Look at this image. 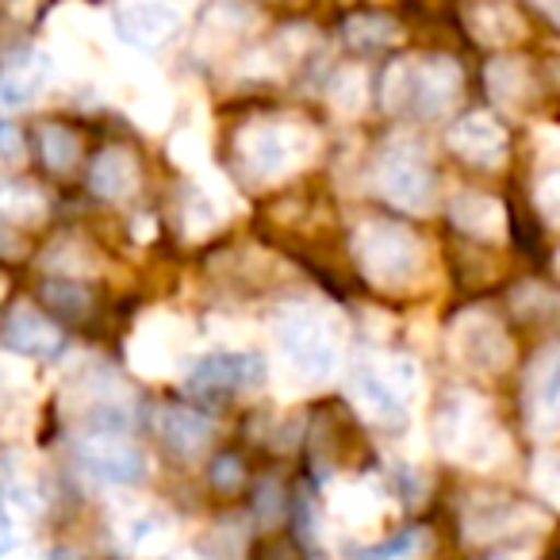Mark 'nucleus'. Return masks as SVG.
<instances>
[{"label":"nucleus","mask_w":560,"mask_h":560,"mask_svg":"<svg viewBox=\"0 0 560 560\" xmlns=\"http://www.w3.org/2000/svg\"><path fill=\"white\" fill-rule=\"evenodd\" d=\"M81 465L104 483H139L147 472V460L124 438V430H93L81 442Z\"/></svg>","instance_id":"obj_1"},{"label":"nucleus","mask_w":560,"mask_h":560,"mask_svg":"<svg viewBox=\"0 0 560 560\" xmlns=\"http://www.w3.org/2000/svg\"><path fill=\"white\" fill-rule=\"evenodd\" d=\"M265 381V361L254 353H211L188 373V388L200 396H226V392L257 388Z\"/></svg>","instance_id":"obj_2"},{"label":"nucleus","mask_w":560,"mask_h":560,"mask_svg":"<svg viewBox=\"0 0 560 560\" xmlns=\"http://www.w3.org/2000/svg\"><path fill=\"white\" fill-rule=\"evenodd\" d=\"M0 342L9 350L24 353V358H55L62 350V330L32 304H12L9 312L0 315Z\"/></svg>","instance_id":"obj_3"},{"label":"nucleus","mask_w":560,"mask_h":560,"mask_svg":"<svg viewBox=\"0 0 560 560\" xmlns=\"http://www.w3.org/2000/svg\"><path fill=\"white\" fill-rule=\"evenodd\" d=\"M158 438L173 457H200L211 442V422L192 407H162L158 411Z\"/></svg>","instance_id":"obj_4"},{"label":"nucleus","mask_w":560,"mask_h":560,"mask_svg":"<svg viewBox=\"0 0 560 560\" xmlns=\"http://www.w3.org/2000/svg\"><path fill=\"white\" fill-rule=\"evenodd\" d=\"M43 81H47V62H43V55H35V50H16L9 62L0 66V104L20 108V104H27L39 93Z\"/></svg>","instance_id":"obj_5"},{"label":"nucleus","mask_w":560,"mask_h":560,"mask_svg":"<svg viewBox=\"0 0 560 560\" xmlns=\"http://www.w3.org/2000/svg\"><path fill=\"white\" fill-rule=\"evenodd\" d=\"M280 346H284V350H289L304 369H312V373H327L330 342L323 338V327L315 319H307V315L289 319V327L280 330Z\"/></svg>","instance_id":"obj_6"},{"label":"nucleus","mask_w":560,"mask_h":560,"mask_svg":"<svg viewBox=\"0 0 560 560\" xmlns=\"http://www.w3.org/2000/svg\"><path fill=\"white\" fill-rule=\"evenodd\" d=\"M119 32L124 39L139 43V47H154V43H165L177 27V12L173 9H158V4H131V9H119Z\"/></svg>","instance_id":"obj_7"},{"label":"nucleus","mask_w":560,"mask_h":560,"mask_svg":"<svg viewBox=\"0 0 560 560\" xmlns=\"http://www.w3.org/2000/svg\"><path fill=\"white\" fill-rule=\"evenodd\" d=\"M131 177H135V165H131V154L124 150H104L93 165V188L104 196V200H116L131 188Z\"/></svg>","instance_id":"obj_8"},{"label":"nucleus","mask_w":560,"mask_h":560,"mask_svg":"<svg viewBox=\"0 0 560 560\" xmlns=\"http://www.w3.org/2000/svg\"><path fill=\"white\" fill-rule=\"evenodd\" d=\"M35 147H39L43 165L55 173L70 170L73 158H78V139L70 135V127H58V124H43L35 131Z\"/></svg>","instance_id":"obj_9"},{"label":"nucleus","mask_w":560,"mask_h":560,"mask_svg":"<svg viewBox=\"0 0 560 560\" xmlns=\"http://www.w3.org/2000/svg\"><path fill=\"white\" fill-rule=\"evenodd\" d=\"M43 304L50 307V312L58 315H70V319H78V315H85L89 307H93V292L85 289V284H78V280H47L43 284Z\"/></svg>","instance_id":"obj_10"},{"label":"nucleus","mask_w":560,"mask_h":560,"mask_svg":"<svg viewBox=\"0 0 560 560\" xmlns=\"http://www.w3.org/2000/svg\"><path fill=\"white\" fill-rule=\"evenodd\" d=\"M422 537H427V534H422L419 526H411V529H404V534H396V537H392V541L376 545V549L369 552V557H373V560H392V557H404V552H411L415 545L422 541Z\"/></svg>","instance_id":"obj_11"},{"label":"nucleus","mask_w":560,"mask_h":560,"mask_svg":"<svg viewBox=\"0 0 560 560\" xmlns=\"http://www.w3.org/2000/svg\"><path fill=\"white\" fill-rule=\"evenodd\" d=\"M211 483H215V488H238L242 483V468H238V460L234 457H219L215 460V468H211Z\"/></svg>","instance_id":"obj_12"},{"label":"nucleus","mask_w":560,"mask_h":560,"mask_svg":"<svg viewBox=\"0 0 560 560\" xmlns=\"http://www.w3.org/2000/svg\"><path fill=\"white\" fill-rule=\"evenodd\" d=\"M0 154H4V158L24 154V139H20V127L9 124V119H0Z\"/></svg>","instance_id":"obj_13"},{"label":"nucleus","mask_w":560,"mask_h":560,"mask_svg":"<svg viewBox=\"0 0 560 560\" xmlns=\"http://www.w3.org/2000/svg\"><path fill=\"white\" fill-rule=\"evenodd\" d=\"M261 560H300V549L292 541H284V537H277V541L265 545Z\"/></svg>","instance_id":"obj_14"},{"label":"nucleus","mask_w":560,"mask_h":560,"mask_svg":"<svg viewBox=\"0 0 560 560\" xmlns=\"http://www.w3.org/2000/svg\"><path fill=\"white\" fill-rule=\"evenodd\" d=\"M20 254H24V242L9 226H0V257H20Z\"/></svg>","instance_id":"obj_15"},{"label":"nucleus","mask_w":560,"mask_h":560,"mask_svg":"<svg viewBox=\"0 0 560 560\" xmlns=\"http://www.w3.org/2000/svg\"><path fill=\"white\" fill-rule=\"evenodd\" d=\"M50 560H78L73 552H66V549H58V552H50Z\"/></svg>","instance_id":"obj_16"},{"label":"nucleus","mask_w":560,"mask_h":560,"mask_svg":"<svg viewBox=\"0 0 560 560\" xmlns=\"http://www.w3.org/2000/svg\"><path fill=\"white\" fill-rule=\"evenodd\" d=\"M491 560H511V557H499V552H495V557H491Z\"/></svg>","instance_id":"obj_17"}]
</instances>
